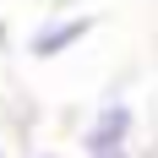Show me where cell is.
Masks as SVG:
<instances>
[{"label":"cell","instance_id":"1","mask_svg":"<svg viewBox=\"0 0 158 158\" xmlns=\"http://www.w3.org/2000/svg\"><path fill=\"white\" fill-rule=\"evenodd\" d=\"M131 136H136V109H131L126 98H104L93 109V120L82 126V153L93 158V153H126Z\"/></svg>","mask_w":158,"mask_h":158},{"label":"cell","instance_id":"2","mask_svg":"<svg viewBox=\"0 0 158 158\" xmlns=\"http://www.w3.org/2000/svg\"><path fill=\"white\" fill-rule=\"evenodd\" d=\"M87 33H93V16H44L27 33V55L33 60H60L65 49H77Z\"/></svg>","mask_w":158,"mask_h":158},{"label":"cell","instance_id":"3","mask_svg":"<svg viewBox=\"0 0 158 158\" xmlns=\"http://www.w3.org/2000/svg\"><path fill=\"white\" fill-rule=\"evenodd\" d=\"M93 158H131V147H126V153H93Z\"/></svg>","mask_w":158,"mask_h":158},{"label":"cell","instance_id":"4","mask_svg":"<svg viewBox=\"0 0 158 158\" xmlns=\"http://www.w3.org/2000/svg\"><path fill=\"white\" fill-rule=\"evenodd\" d=\"M0 158H11V153H6V147H0Z\"/></svg>","mask_w":158,"mask_h":158}]
</instances>
